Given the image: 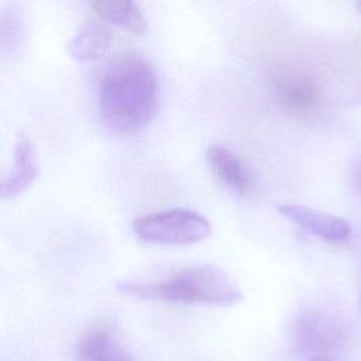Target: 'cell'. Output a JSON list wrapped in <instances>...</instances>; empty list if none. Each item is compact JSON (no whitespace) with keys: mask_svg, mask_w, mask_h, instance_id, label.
Returning a JSON list of instances; mask_svg holds the SVG:
<instances>
[{"mask_svg":"<svg viewBox=\"0 0 361 361\" xmlns=\"http://www.w3.org/2000/svg\"><path fill=\"white\" fill-rule=\"evenodd\" d=\"M76 355L78 361H133L104 322L93 323L82 334Z\"/></svg>","mask_w":361,"mask_h":361,"instance_id":"cell-9","label":"cell"},{"mask_svg":"<svg viewBox=\"0 0 361 361\" xmlns=\"http://www.w3.org/2000/svg\"><path fill=\"white\" fill-rule=\"evenodd\" d=\"M305 361H334V360H331V358H307Z\"/></svg>","mask_w":361,"mask_h":361,"instance_id":"cell-14","label":"cell"},{"mask_svg":"<svg viewBox=\"0 0 361 361\" xmlns=\"http://www.w3.org/2000/svg\"><path fill=\"white\" fill-rule=\"evenodd\" d=\"M117 289L141 300L164 303L231 306L243 299L228 276L210 264L185 267L155 282H120Z\"/></svg>","mask_w":361,"mask_h":361,"instance_id":"cell-2","label":"cell"},{"mask_svg":"<svg viewBox=\"0 0 361 361\" xmlns=\"http://www.w3.org/2000/svg\"><path fill=\"white\" fill-rule=\"evenodd\" d=\"M355 7H357V8H358V11L361 13V1H358V3L355 4Z\"/></svg>","mask_w":361,"mask_h":361,"instance_id":"cell-15","label":"cell"},{"mask_svg":"<svg viewBox=\"0 0 361 361\" xmlns=\"http://www.w3.org/2000/svg\"><path fill=\"white\" fill-rule=\"evenodd\" d=\"M23 39V20L13 7L0 8V54H11Z\"/></svg>","mask_w":361,"mask_h":361,"instance_id":"cell-12","label":"cell"},{"mask_svg":"<svg viewBox=\"0 0 361 361\" xmlns=\"http://www.w3.org/2000/svg\"><path fill=\"white\" fill-rule=\"evenodd\" d=\"M99 109L111 131H141L159 109V82L154 68L138 55L114 59L100 80Z\"/></svg>","mask_w":361,"mask_h":361,"instance_id":"cell-1","label":"cell"},{"mask_svg":"<svg viewBox=\"0 0 361 361\" xmlns=\"http://www.w3.org/2000/svg\"><path fill=\"white\" fill-rule=\"evenodd\" d=\"M295 350L307 358H330L344 348L350 338L345 320L324 310L300 312L290 324ZM306 358V360H307Z\"/></svg>","mask_w":361,"mask_h":361,"instance_id":"cell-3","label":"cell"},{"mask_svg":"<svg viewBox=\"0 0 361 361\" xmlns=\"http://www.w3.org/2000/svg\"><path fill=\"white\" fill-rule=\"evenodd\" d=\"M360 309H361V293H360Z\"/></svg>","mask_w":361,"mask_h":361,"instance_id":"cell-16","label":"cell"},{"mask_svg":"<svg viewBox=\"0 0 361 361\" xmlns=\"http://www.w3.org/2000/svg\"><path fill=\"white\" fill-rule=\"evenodd\" d=\"M94 13L104 21L126 28L134 34H142L147 20L140 6L130 0H94L90 3Z\"/></svg>","mask_w":361,"mask_h":361,"instance_id":"cell-11","label":"cell"},{"mask_svg":"<svg viewBox=\"0 0 361 361\" xmlns=\"http://www.w3.org/2000/svg\"><path fill=\"white\" fill-rule=\"evenodd\" d=\"M206 159L217 179L235 193L247 196L255 189V182L250 169L228 148L219 144L209 145L206 149Z\"/></svg>","mask_w":361,"mask_h":361,"instance_id":"cell-7","label":"cell"},{"mask_svg":"<svg viewBox=\"0 0 361 361\" xmlns=\"http://www.w3.org/2000/svg\"><path fill=\"white\" fill-rule=\"evenodd\" d=\"M35 148L28 135L20 134L14 147V162L10 171L0 175V197L8 199L25 190L37 178Z\"/></svg>","mask_w":361,"mask_h":361,"instance_id":"cell-8","label":"cell"},{"mask_svg":"<svg viewBox=\"0 0 361 361\" xmlns=\"http://www.w3.org/2000/svg\"><path fill=\"white\" fill-rule=\"evenodd\" d=\"M110 44V30L99 20H89L71 39L68 51L78 61H94L109 49Z\"/></svg>","mask_w":361,"mask_h":361,"instance_id":"cell-10","label":"cell"},{"mask_svg":"<svg viewBox=\"0 0 361 361\" xmlns=\"http://www.w3.org/2000/svg\"><path fill=\"white\" fill-rule=\"evenodd\" d=\"M351 182H353L357 193L361 196V159L355 162V165L351 171Z\"/></svg>","mask_w":361,"mask_h":361,"instance_id":"cell-13","label":"cell"},{"mask_svg":"<svg viewBox=\"0 0 361 361\" xmlns=\"http://www.w3.org/2000/svg\"><path fill=\"white\" fill-rule=\"evenodd\" d=\"M135 234L148 243L165 245H190L209 237L210 223L189 209H168L149 213L133 224Z\"/></svg>","mask_w":361,"mask_h":361,"instance_id":"cell-4","label":"cell"},{"mask_svg":"<svg viewBox=\"0 0 361 361\" xmlns=\"http://www.w3.org/2000/svg\"><path fill=\"white\" fill-rule=\"evenodd\" d=\"M272 89L279 107L296 118L313 117L323 103L319 80L299 68H279L272 76Z\"/></svg>","mask_w":361,"mask_h":361,"instance_id":"cell-5","label":"cell"},{"mask_svg":"<svg viewBox=\"0 0 361 361\" xmlns=\"http://www.w3.org/2000/svg\"><path fill=\"white\" fill-rule=\"evenodd\" d=\"M278 210L283 217L323 241L343 243L351 235V224L343 217L302 204H282Z\"/></svg>","mask_w":361,"mask_h":361,"instance_id":"cell-6","label":"cell"}]
</instances>
